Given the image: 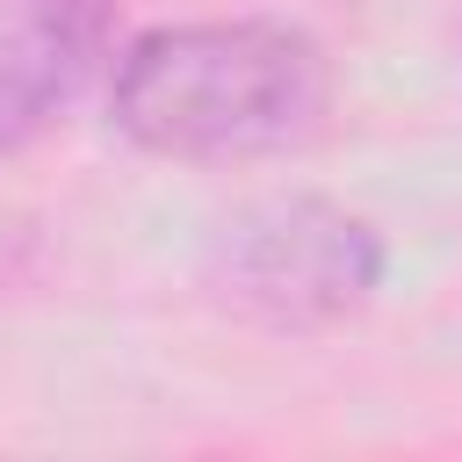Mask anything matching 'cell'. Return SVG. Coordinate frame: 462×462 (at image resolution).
<instances>
[{"label": "cell", "instance_id": "1", "mask_svg": "<svg viewBox=\"0 0 462 462\" xmlns=\"http://www.w3.org/2000/svg\"><path fill=\"white\" fill-rule=\"evenodd\" d=\"M325 101L332 65L289 22L144 29L108 79L116 130L152 159H260L303 144Z\"/></svg>", "mask_w": 462, "mask_h": 462}, {"label": "cell", "instance_id": "2", "mask_svg": "<svg viewBox=\"0 0 462 462\" xmlns=\"http://www.w3.org/2000/svg\"><path fill=\"white\" fill-rule=\"evenodd\" d=\"M217 282L245 318L310 332V325H332L375 296L383 238H375V224H361L339 202L289 195V202H267L224 231Z\"/></svg>", "mask_w": 462, "mask_h": 462}, {"label": "cell", "instance_id": "3", "mask_svg": "<svg viewBox=\"0 0 462 462\" xmlns=\"http://www.w3.org/2000/svg\"><path fill=\"white\" fill-rule=\"evenodd\" d=\"M116 0H0V159L36 144L101 72Z\"/></svg>", "mask_w": 462, "mask_h": 462}]
</instances>
